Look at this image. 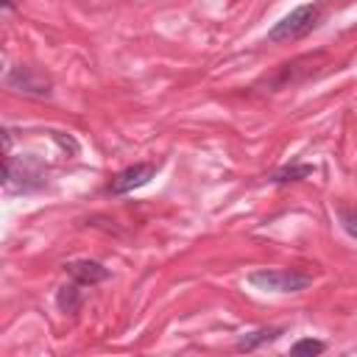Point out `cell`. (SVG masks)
<instances>
[{"instance_id": "obj_3", "label": "cell", "mask_w": 357, "mask_h": 357, "mask_svg": "<svg viewBox=\"0 0 357 357\" xmlns=\"http://www.w3.org/2000/svg\"><path fill=\"white\" fill-rule=\"evenodd\" d=\"M245 279L265 293H301L312 284V276L296 268H257Z\"/></svg>"}, {"instance_id": "obj_11", "label": "cell", "mask_w": 357, "mask_h": 357, "mask_svg": "<svg viewBox=\"0 0 357 357\" xmlns=\"http://www.w3.org/2000/svg\"><path fill=\"white\" fill-rule=\"evenodd\" d=\"M337 220H340V229H343L351 240H357V209H349V206L337 209Z\"/></svg>"}, {"instance_id": "obj_5", "label": "cell", "mask_w": 357, "mask_h": 357, "mask_svg": "<svg viewBox=\"0 0 357 357\" xmlns=\"http://www.w3.org/2000/svg\"><path fill=\"white\" fill-rule=\"evenodd\" d=\"M159 165L156 162H137V165H128L123 167L120 173L112 176V181L106 184V192L109 195H126V192H134L139 187H145L153 176H156Z\"/></svg>"}, {"instance_id": "obj_2", "label": "cell", "mask_w": 357, "mask_h": 357, "mask_svg": "<svg viewBox=\"0 0 357 357\" xmlns=\"http://www.w3.org/2000/svg\"><path fill=\"white\" fill-rule=\"evenodd\" d=\"M321 6L318 3H304L298 8H293L290 14H284L279 22H273V28L268 31V42L282 45V42H298L307 33H312L321 22Z\"/></svg>"}, {"instance_id": "obj_12", "label": "cell", "mask_w": 357, "mask_h": 357, "mask_svg": "<svg viewBox=\"0 0 357 357\" xmlns=\"http://www.w3.org/2000/svg\"><path fill=\"white\" fill-rule=\"evenodd\" d=\"M11 142H14V131L6 126V128H3V151H6V156L11 153Z\"/></svg>"}, {"instance_id": "obj_9", "label": "cell", "mask_w": 357, "mask_h": 357, "mask_svg": "<svg viewBox=\"0 0 357 357\" xmlns=\"http://www.w3.org/2000/svg\"><path fill=\"white\" fill-rule=\"evenodd\" d=\"M307 176H312V165H307V162H293V165L276 167V170L268 176V181H273V184H290V181H301V178H307Z\"/></svg>"}, {"instance_id": "obj_4", "label": "cell", "mask_w": 357, "mask_h": 357, "mask_svg": "<svg viewBox=\"0 0 357 357\" xmlns=\"http://www.w3.org/2000/svg\"><path fill=\"white\" fill-rule=\"evenodd\" d=\"M6 86L14 89V92H22L28 98H50L53 95V81L50 75H45L42 70L36 67H28V64H17V67H8L6 73Z\"/></svg>"}, {"instance_id": "obj_13", "label": "cell", "mask_w": 357, "mask_h": 357, "mask_svg": "<svg viewBox=\"0 0 357 357\" xmlns=\"http://www.w3.org/2000/svg\"><path fill=\"white\" fill-rule=\"evenodd\" d=\"M3 8H6V11H11V8H14V3H11V0H3Z\"/></svg>"}, {"instance_id": "obj_6", "label": "cell", "mask_w": 357, "mask_h": 357, "mask_svg": "<svg viewBox=\"0 0 357 357\" xmlns=\"http://www.w3.org/2000/svg\"><path fill=\"white\" fill-rule=\"evenodd\" d=\"M64 273L70 279H75L78 284H84V287L100 284V282H106L112 276V271L98 259H73V262L64 265Z\"/></svg>"}, {"instance_id": "obj_7", "label": "cell", "mask_w": 357, "mask_h": 357, "mask_svg": "<svg viewBox=\"0 0 357 357\" xmlns=\"http://www.w3.org/2000/svg\"><path fill=\"white\" fill-rule=\"evenodd\" d=\"M284 335V326H259L254 332H245L240 340H237V351H254L265 343H273Z\"/></svg>"}, {"instance_id": "obj_10", "label": "cell", "mask_w": 357, "mask_h": 357, "mask_svg": "<svg viewBox=\"0 0 357 357\" xmlns=\"http://www.w3.org/2000/svg\"><path fill=\"white\" fill-rule=\"evenodd\" d=\"M326 351V343L324 340H315V337H301L290 346V354H307V357H315V354H324Z\"/></svg>"}, {"instance_id": "obj_1", "label": "cell", "mask_w": 357, "mask_h": 357, "mask_svg": "<svg viewBox=\"0 0 357 357\" xmlns=\"http://www.w3.org/2000/svg\"><path fill=\"white\" fill-rule=\"evenodd\" d=\"M47 184V173H45V162L33 153H25L20 159H14L11 153L3 162V187L6 192H36Z\"/></svg>"}, {"instance_id": "obj_8", "label": "cell", "mask_w": 357, "mask_h": 357, "mask_svg": "<svg viewBox=\"0 0 357 357\" xmlns=\"http://www.w3.org/2000/svg\"><path fill=\"white\" fill-rule=\"evenodd\" d=\"M84 284H78L75 279L70 282V284H61L59 290H56V307H59V312H64V315H75L78 310H81V304H84V290H81Z\"/></svg>"}]
</instances>
